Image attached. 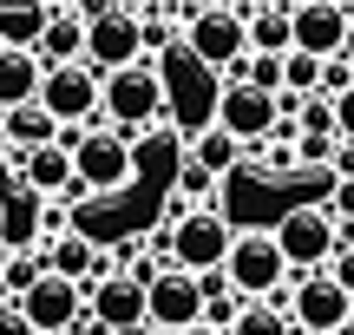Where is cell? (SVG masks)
<instances>
[{
	"mask_svg": "<svg viewBox=\"0 0 354 335\" xmlns=\"http://www.w3.org/2000/svg\"><path fill=\"white\" fill-rule=\"evenodd\" d=\"M223 283L236 302H282L289 309V263L276 250V230H250L230 244L223 257Z\"/></svg>",
	"mask_w": 354,
	"mask_h": 335,
	"instance_id": "cell-1",
	"label": "cell"
},
{
	"mask_svg": "<svg viewBox=\"0 0 354 335\" xmlns=\"http://www.w3.org/2000/svg\"><path fill=\"white\" fill-rule=\"evenodd\" d=\"M282 92H302V99H315V92H322V60L289 53V60H282Z\"/></svg>",
	"mask_w": 354,
	"mask_h": 335,
	"instance_id": "cell-25",
	"label": "cell"
},
{
	"mask_svg": "<svg viewBox=\"0 0 354 335\" xmlns=\"http://www.w3.org/2000/svg\"><path fill=\"white\" fill-rule=\"evenodd\" d=\"M177 26H184V53L197 66H210L216 79L250 60V33H243L236 7H177Z\"/></svg>",
	"mask_w": 354,
	"mask_h": 335,
	"instance_id": "cell-3",
	"label": "cell"
},
{
	"mask_svg": "<svg viewBox=\"0 0 354 335\" xmlns=\"http://www.w3.org/2000/svg\"><path fill=\"white\" fill-rule=\"evenodd\" d=\"M39 66H86V13L79 7H53V20H46V33H39Z\"/></svg>",
	"mask_w": 354,
	"mask_h": 335,
	"instance_id": "cell-17",
	"label": "cell"
},
{
	"mask_svg": "<svg viewBox=\"0 0 354 335\" xmlns=\"http://www.w3.org/2000/svg\"><path fill=\"white\" fill-rule=\"evenodd\" d=\"M348 316H354V296L335 283L328 270H322V276H295V289H289V323H295V335H335Z\"/></svg>",
	"mask_w": 354,
	"mask_h": 335,
	"instance_id": "cell-11",
	"label": "cell"
},
{
	"mask_svg": "<svg viewBox=\"0 0 354 335\" xmlns=\"http://www.w3.org/2000/svg\"><path fill=\"white\" fill-rule=\"evenodd\" d=\"M7 263H13V237L0 230V276H7Z\"/></svg>",
	"mask_w": 354,
	"mask_h": 335,
	"instance_id": "cell-34",
	"label": "cell"
},
{
	"mask_svg": "<svg viewBox=\"0 0 354 335\" xmlns=\"http://www.w3.org/2000/svg\"><path fill=\"white\" fill-rule=\"evenodd\" d=\"M165 257H171V270H190V276H216L223 270V257H230V244H236V230H230L216 210H190V217H177L165 224Z\"/></svg>",
	"mask_w": 354,
	"mask_h": 335,
	"instance_id": "cell-5",
	"label": "cell"
},
{
	"mask_svg": "<svg viewBox=\"0 0 354 335\" xmlns=\"http://www.w3.org/2000/svg\"><path fill=\"white\" fill-rule=\"evenodd\" d=\"M243 33H250V53H269V60H289L295 53V20L289 7H236Z\"/></svg>",
	"mask_w": 354,
	"mask_h": 335,
	"instance_id": "cell-18",
	"label": "cell"
},
{
	"mask_svg": "<svg viewBox=\"0 0 354 335\" xmlns=\"http://www.w3.org/2000/svg\"><path fill=\"white\" fill-rule=\"evenodd\" d=\"M276 99L256 86H223V99H216V132H230V138L243 145V152H263L269 138H276Z\"/></svg>",
	"mask_w": 354,
	"mask_h": 335,
	"instance_id": "cell-12",
	"label": "cell"
},
{
	"mask_svg": "<svg viewBox=\"0 0 354 335\" xmlns=\"http://www.w3.org/2000/svg\"><path fill=\"white\" fill-rule=\"evenodd\" d=\"M145 323L158 335H184L203 323V283L190 270H158L151 289H145Z\"/></svg>",
	"mask_w": 354,
	"mask_h": 335,
	"instance_id": "cell-9",
	"label": "cell"
},
{
	"mask_svg": "<svg viewBox=\"0 0 354 335\" xmlns=\"http://www.w3.org/2000/svg\"><path fill=\"white\" fill-rule=\"evenodd\" d=\"M295 132H315V138H335V99H302V118H295Z\"/></svg>",
	"mask_w": 354,
	"mask_h": 335,
	"instance_id": "cell-27",
	"label": "cell"
},
{
	"mask_svg": "<svg viewBox=\"0 0 354 335\" xmlns=\"http://www.w3.org/2000/svg\"><path fill=\"white\" fill-rule=\"evenodd\" d=\"M0 217H7V204H0ZM0 230H7V224H0Z\"/></svg>",
	"mask_w": 354,
	"mask_h": 335,
	"instance_id": "cell-39",
	"label": "cell"
},
{
	"mask_svg": "<svg viewBox=\"0 0 354 335\" xmlns=\"http://www.w3.org/2000/svg\"><path fill=\"white\" fill-rule=\"evenodd\" d=\"M118 335H158V329H151V323H145V329H118Z\"/></svg>",
	"mask_w": 354,
	"mask_h": 335,
	"instance_id": "cell-37",
	"label": "cell"
},
{
	"mask_svg": "<svg viewBox=\"0 0 354 335\" xmlns=\"http://www.w3.org/2000/svg\"><path fill=\"white\" fill-rule=\"evenodd\" d=\"M289 20H295V53H308V60H322V66L348 53V33H354L348 7H335V0H302V7H289Z\"/></svg>",
	"mask_w": 354,
	"mask_h": 335,
	"instance_id": "cell-13",
	"label": "cell"
},
{
	"mask_svg": "<svg viewBox=\"0 0 354 335\" xmlns=\"http://www.w3.org/2000/svg\"><path fill=\"white\" fill-rule=\"evenodd\" d=\"M328 276H335V283H342L348 296H354V230H342V250L328 257Z\"/></svg>",
	"mask_w": 354,
	"mask_h": 335,
	"instance_id": "cell-28",
	"label": "cell"
},
{
	"mask_svg": "<svg viewBox=\"0 0 354 335\" xmlns=\"http://www.w3.org/2000/svg\"><path fill=\"white\" fill-rule=\"evenodd\" d=\"M276 250H282V263H289V276H322L328 257L342 250V224L322 204H295V210L276 217Z\"/></svg>",
	"mask_w": 354,
	"mask_h": 335,
	"instance_id": "cell-4",
	"label": "cell"
},
{
	"mask_svg": "<svg viewBox=\"0 0 354 335\" xmlns=\"http://www.w3.org/2000/svg\"><path fill=\"white\" fill-rule=\"evenodd\" d=\"M39 79H46L39 53H0V112L33 105V99H39Z\"/></svg>",
	"mask_w": 354,
	"mask_h": 335,
	"instance_id": "cell-20",
	"label": "cell"
},
{
	"mask_svg": "<svg viewBox=\"0 0 354 335\" xmlns=\"http://www.w3.org/2000/svg\"><path fill=\"white\" fill-rule=\"evenodd\" d=\"M46 270L53 276H66V283H79V289H92V283H105L112 276V250L99 244V237H59V244H46Z\"/></svg>",
	"mask_w": 354,
	"mask_h": 335,
	"instance_id": "cell-16",
	"label": "cell"
},
{
	"mask_svg": "<svg viewBox=\"0 0 354 335\" xmlns=\"http://www.w3.org/2000/svg\"><path fill=\"white\" fill-rule=\"evenodd\" d=\"M13 191H20V165H13V158H0V204H7Z\"/></svg>",
	"mask_w": 354,
	"mask_h": 335,
	"instance_id": "cell-33",
	"label": "cell"
},
{
	"mask_svg": "<svg viewBox=\"0 0 354 335\" xmlns=\"http://www.w3.org/2000/svg\"><path fill=\"white\" fill-rule=\"evenodd\" d=\"M335 335H354V316H348V323H342V329H335Z\"/></svg>",
	"mask_w": 354,
	"mask_h": 335,
	"instance_id": "cell-38",
	"label": "cell"
},
{
	"mask_svg": "<svg viewBox=\"0 0 354 335\" xmlns=\"http://www.w3.org/2000/svg\"><path fill=\"white\" fill-rule=\"evenodd\" d=\"M0 125H7V145L13 152H39V145H59V125H53L46 105H20V112H0Z\"/></svg>",
	"mask_w": 354,
	"mask_h": 335,
	"instance_id": "cell-21",
	"label": "cell"
},
{
	"mask_svg": "<svg viewBox=\"0 0 354 335\" xmlns=\"http://www.w3.org/2000/svg\"><path fill=\"white\" fill-rule=\"evenodd\" d=\"M184 165L197 171V178H230V171L243 165V145L230 138V132H190V145H184Z\"/></svg>",
	"mask_w": 354,
	"mask_h": 335,
	"instance_id": "cell-19",
	"label": "cell"
},
{
	"mask_svg": "<svg viewBox=\"0 0 354 335\" xmlns=\"http://www.w3.org/2000/svg\"><path fill=\"white\" fill-rule=\"evenodd\" d=\"M328 171H335V184L354 178V145H335V165H328Z\"/></svg>",
	"mask_w": 354,
	"mask_h": 335,
	"instance_id": "cell-32",
	"label": "cell"
},
{
	"mask_svg": "<svg viewBox=\"0 0 354 335\" xmlns=\"http://www.w3.org/2000/svg\"><path fill=\"white\" fill-rule=\"evenodd\" d=\"M13 309H20V323L33 329V335H73V329H79V316H86V289L46 270L20 302H13Z\"/></svg>",
	"mask_w": 354,
	"mask_h": 335,
	"instance_id": "cell-10",
	"label": "cell"
},
{
	"mask_svg": "<svg viewBox=\"0 0 354 335\" xmlns=\"http://www.w3.org/2000/svg\"><path fill=\"white\" fill-rule=\"evenodd\" d=\"M39 276H46V250H13V263H7V276H0V296H13V302H20L26 296V289H33L39 283Z\"/></svg>",
	"mask_w": 354,
	"mask_h": 335,
	"instance_id": "cell-24",
	"label": "cell"
},
{
	"mask_svg": "<svg viewBox=\"0 0 354 335\" xmlns=\"http://www.w3.org/2000/svg\"><path fill=\"white\" fill-rule=\"evenodd\" d=\"M184 335H223V329H210V323H197V329H184Z\"/></svg>",
	"mask_w": 354,
	"mask_h": 335,
	"instance_id": "cell-36",
	"label": "cell"
},
{
	"mask_svg": "<svg viewBox=\"0 0 354 335\" xmlns=\"http://www.w3.org/2000/svg\"><path fill=\"white\" fill-rule=\"evenodd\" d=\"M39 105H46L53 112V125L59 132H92L99 125V73H92V66H53L46 79H39Z\"/></svg>",
	"mask_w": 354,
	"mask_h": 335,
	"instance_id": "cell-8",
	"label": "cell"
},
{
	"mask_svg": "<svg viewBox=\"0 0 354 335\" xmlns=\"http://www.w3.org/2000/svg\"><path fill=\"white\" fill-rule=\"evenodd\" d=\"M39 230H46V244L73 237V210H66V204H46V210H39Z\"/></svg>",
	"mask_w": 354,
	"mask_h": 335,
	"instance_id": "cell-29",
	"label": "cell"
},
{
	"mask_svg": "<svg viewBox=\"0 0 354 335\" xmlns=\"http://www.w3.org/2000/svg\"><path fill=\"white\" fill-rule=\"evenodd\" d=\"M145 289H151V283H138L131 270H112L105 283L86 289V316H92L105 335H118V329H145Z\"/></svg>",
	"mask_w": 354,
	"mask_h": 335,
	"instance_id": "cell-14",
	"label": "cell"
},
{
	"mask_svg": "<svg viewBox=\"0 0 354 335\" xmlns=\"http://www.w3.org/2000/svg\"><path fill=\"white\" fill-rule=\"evenodd\" d=\"M20 165V191H33L39 204H73L79 178H73V152L66 145H39V152H13Z\"/></svg>",
	"mask_w": 354,
	"mask_h": 335,
	"instance_id": "cell-15",
	"label": "cell"
},
{
	"mask_svg": "<svg viewBox=\"0 0 354 335\" xmlns=\"http://www.w3.org/2000/svg\"><path fill=\"white\" fill-rule=\"evenodd\" d=\"M328 217L342 224V230H354V178H348V184H335V197H328Z\"/></svg>",
	"mask_w": 354,
	"mask_h": 335,
	"instance_id": "cell-30",
	"label": "cell"
},
{
	"mask_svg": "<svg viewBox=\"0 0 354 335\" xmlns=\"http://www.w3.org/2000/svg\"><path fill=\"white\" fill-rule=\"evenodd\" d=\"M86 13V66L92 73H125L145 66V33H138V7H79Z\"/></svg>",
	"mask_w": 354,
	"mask_h": 335,
	"instance_id": "cell-6",
	"label": "cell"
},
{
	"mask_svg": "<svg viewBox=\"0 0 354 335\" xmlns=\"http://www.w3.org/2000/svg\"><path fill=\"white\" fill-rule=\"evenodd\" d=\"M335 138H342V145H354V86L342 92V99H335Z\"/></svg>",
	"mask_w": 354,
	"mask_h": 335,
	"instance_id": "cell-31",
	"label": "cell"
},
{
	"mask_svg": "<svg viewBox=\"0 0 354 335\" xmlns=\"http://www.w3.org/2000/svg\"><path fill=\"white\" fill-rule=\"evenodd\" d=\"M138 171V152H131L125 132H86V145L73 152V178L79 197H118Z\"/></svg>",
	"mask_w": 354,
	"mask_h": 335,
	"instance_id": "cell-7",
	"label": "cell"
},
{
	"mask_svg": "<svg viewBox=\"0 0 354 335\" xmlns=\"http://www.w3.org/2000/svg\"><path fill=\"white\" fill-rule=\"evenodd\" d=\"M223 335H295V323H289L282 302H243L236 323H230Z\"/></svg>",
	"mask_w": 354,
	"mask_h": 335,
	"instance_id": "cell-23",
	"label": "cell"
},
{
	"mask_svg": "<svg viewBox=\"0 0 354 335\" xmlns=\"http://www.w3.org/2000/svg\"><path fill=\"white\" fill-rule=\"evenodd\" d=\"M53 7H0V53H33Z\"/></svg>",
	"mask_w": 354,
	"mask_h": 335,
	"instance_id": "cell-22",
	"label": "cell"
},
{
	"mask_svg": "<svg viewBox=\"0 0 354 335\" xmlns=\"http://www.w3.org/2000/svg\"><path fill=\"white\" fill-rule=\"evenodd\" d=\"M73 335H105V329H99V323H92V316H79V329H73Z\"/></svg>",
	"mask_w": 354,
	"mask_h": 335,
	"instance_id": "cell-35",
	"label": "cell"
},
{
	"mask_svg": "<svg viewBox=\"0 0 354 335\" xmlns=\"http://www.w3.org/2000/svg\"><path fill=\"white\" fill-rule=\"evenodd\" d=\"M250 158L269 171V178H295V171H302V165H295V138H269L263 152H250Z\"/></svg>",
	"mask_w": 354,
	"mask_h": 335,
	"instance_id": "cell-26",
	"label": "cell"
},
{
	"mask_svg": "<svg viewBox=\"0 0 354 335\" xmlns=\"http://www.w3.org/2000/svg\"><path fill=\"white\" fill-rule=\"evenodd\" d=\"M99 112L112 132H138V125H158L171 112V79L158 73L151 60L145 66H125V73H105L99 79Z\"/></svg>",
	"mask_w": 354,
	"mask_h": 335,
	"instance_id": "cell-2",
	"label": "cell"
}]
</instances>
